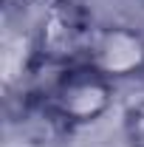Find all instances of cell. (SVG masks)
<instances>
[{"mask_svg":"<svg viewBox=\"0 0 144 147\" xmlns=\"http://www.w3.org/2000/svg\"><path fill=\"white\" fill-rule=\"evenodd\" d=\"M93 28L96 23L76 0H57L45 6L31 42L34 65H48L59 71V68L85 62Z\"/></svg>","mask_w":144,"mask_h":147,"instance_id":"1","label":"cell"},{"mask_svg":"<svg viewBox=\"0 0 144 147\" xmlns=\"http://www.w3.org/2000/svg\"><path fill=\"white\" fill-rule=\"evenodd\" d=\"M45 99L68 130L85 127L113 108V79L88 62L68 65L57 71L54 82L45 88Z\"/></svg>","mask_w":144,"mask_h":147,"instance_id":"2","label":"cell"},{"mask_svg":"<svg viewBox=\"0 0 144 147\" xmlns=\"http://www.w3.org/2000/svg\"><path fill=\"white\" fill-rule=\"evenodd\" d=\"M85 62L113 82L139 76L144 74V31L124 23H96Z\"/></svg>","mask_w":144,"mask_h":147,"instance_id":"3","label":"cell"},{"mask_svg":"<svg viewBox=\"0 0 144 147\" xmlns=\"http://www.w3.org/2000/svg\"><path fill=\"white\" fill-rule=\"evenodd\" d=\"M124 136L130 147H144V99L124 110Z\"/></svg>","mask_w":144,"mask_h":147,"instance_id":"4","label":"cell"}]
</instances>
